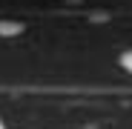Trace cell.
Listing matches in <instances>:
<instances>
[{
  "label": "cell",
  "instance_id": "obj_2",
  "mask_svg": "<svg viewBox=\"0 0 132 129\" xmlns=\"http://www.w3.org/2000/svg\"><path fill=\"white\" fill-rule=\"evenodd\" d=\"M121 66H123V69H126V72H132V49H129V52H123V55H121Z\"/></svg>",
  "mask_w": 132,
  "mask_h": 129
},
{
  "label": "cell",
  "instance_id": "obj_3",
  "mask_svg": "<svg viewBox=\"0 0 132 129\" xmlns=\"http://www.w3.org/2000/svg\"><path fill=\"white\" fill-rule=\"evenodd\" d=\"M0 129H9V126H6V123H3V118H0Z\"/></svg>",
  "mask_w": 132,
  "mask_h": 129
},
{
  "label": "cell",
  "instance_id": "obj_1",
  "mask_svg": "<svg viewBox=\"0 0 132 129\" xmlns=\"http://www.w3.org/2000/svg\"><path fill=\"white\" fill-rule=\"evenodd\" d=\"M23 23H0V35H20Z\"/></svg>",
  "mask_w": 132,
  "mask_h": 129
}]
</instances>
